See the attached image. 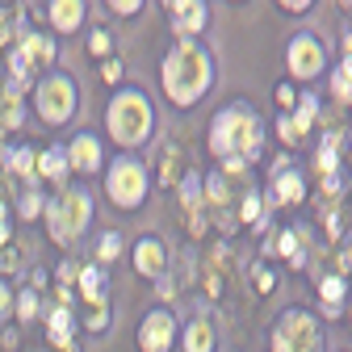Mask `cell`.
I'll list each match as a JSON object with an SVG mask.
<instances>
[{
    "label": "cell",
    "mask_w": 352,
    "mask_h": 352,
    "mask_svg": "<svg viewBox=\"0 0 352 352\" xmlns=\"http://www.w3.org/2000/svg\"><path fill=\"white\" fill-rule=\"evenodd\" d=\"M210 147L214 155H223L227 160V172H243L248 160L260 151V122L239 105V109H227V113H218L214 118V135H210Z\"/></svg>",
    "instance_id": "cell-1"
},
{
    "label": "cell",
    "mask_w": 352,
    "mask_h": 352,
    "mask_svg": "<svg viewBox=\"0 0 352 352\" xmlns=\"http://www.w3.org/2000/svg\"><path fill=\"white\" fill-rule=\"evenodd\" d=\"M210 84V59L201 47L193 42H181L168 59H164V88L176 105H193Z\"/></svg>",
    "instance_id": "cell-2"
},
{
    "label": "cell",
    "mask_w": 352,
    "mask_h": 352,
    "mask_svg": "<svg viewBox=\"0 0 352 352\" xmlns=\"http://www.w3.org/2000/svg\"><path fill=\"white\" fill-rule=\"evenodd\" d=\"M105 126L118 147H139L147 135H151V101L135 88H126L109 101V113H105Z\"/></svg>",
    "instance_id": "cell-3"
},
{
    "label": "cell",
    "mask_w": 352,
    "mask_h": 352,
    "mask_svg": "<svg viewBox=\"0 0 352 352\" xmlns=\"http://www.w3.org/2000/svg\"><path fill=\"white\" fill-rule=\"evenodd\" d=\"M42 214H47L51 239L63 243V248H72V243L80 239V231L88 227V218H93V201H88L84 189H67V193H59L55 201L42 206Z\"/></svg>",
    "instance_id": "cell-4"
},
{
    "label": "cell",
    "mask_w": 352,
    "mask_h": 352,
    "mask_svg": "<svg viewBox=\"0 0 352 352\" xmlns=\"http://www.w3.org/2000/svg\"><path fill=\"white\" fill-rule=\"evenodd\" d=\"M34 105H38V118L47 122V126H63L72 122L80 97H76V80L63 76V72H51V76H42L38 88H34Z\"/></svg>",
    "instance_id": "cell-5"
},
{
    "label": "cell",
    "mask_w": 352,
    "mask_h": 352,
    "mask_svg": "<svg viewBox=\"0 0 352 352\" xmlns=\"http://www.w3.org/2000/svg\"><path fill=\"white\" fill-rule=\"evenodd\" d=\"M105 189H109L113 206H122V210L143 206V193H147V172H143V164L139 160H118L109 168V176H105Z\"/></svg>",
    "instance_id": "cell-6"
},
{
    "label": "cell",
    "mask_w": 352,
    "mask_h": 352,
    "mask_svg": "<svg viewBox=\"0 0 352 352\" xmlns=\"http://www.w3.org/2000/svg\"><path fill=\"white\" fill-rule=\"evenodd\" d=\"M273 344H277V352H323V331L315 327L311 315L294 311V315H285L277 323V340Z\"/></svg>",
    "instance_id": "cell-7"
},
{
    "label": "cell",
    "mask_w": 352,
    "mask_h": 352,
    "mask_svg": "<svg viewBox=\"0 0 352 352\" xmlns=\"http://www.w3.org/2000/svg\"><path fill=\"white\" fill-rule=\"evenodd\" d=\"M319 67H323V47H319V42L311 34L294 38L289 42V72L302 76V80H311V76H319Z\"/></svg>",
    "instance_id": "cell-8"
},
{
    "label": "cell",
    "mask_w": 352,
    "mask_h": 352,
    "mask_svg": "<svg viewBox=\"0 0 352 352\" xmlns=\"http://www.w3.org/2000/svg\"><path fill=\"white\" fill-rule=\"evenodd\" d=\"M139 348H143V352H168V348H172V315H168V311H155V315L143 319Z\"/></svg>",
    "instance_id": "cell-9"
},
{
    "label": "cell",
    "mask_w": 352,
    "mask_h": 352,
    "mask_svg": "<svg viewBox=\"0 0 352 352\" xmlns=\"http://www.w3.org/2000/svg\"><path fill=\"white\" fill-rule=\"evenodd\" d=\"M67 168H76V172H97L105 160H101V143L93 139V135H76L72 143H67Z\"/></svg>",
    "instance_id": "cell-10"
},
{
    "label": "cell",
    "mask_w": 352,
    "mask_h": 352,
    "mask_svg": "<svg viewBox=\"0 0 352 352\" xmlns=\"http://www.w3.org/2000/svg\"><path fill=\"white\" fill-rule=\"evenodd\" d=\"M17 55L30 67H47V63H55V38H47V34H21Z\"/></svg>",
    "instance_id": "cell-11"
},
{
    "label": "cell",
    "mask_w": 352,
    "mask_h": 352,
    "mask_svg": "<svg viewBox=\"0 0 352 352\" xmlns=\"http://www.w3.org/2000/svg\"><path fill=\"white\" fill-rule=\"evenodd\" d=\"M172 25L176 34H197L206 25V5L201 0H172Z\"/></svg>",
    "instance_id": "cell-12"
},
{
    "label": "cell",
    "mask_w": 352,
    "mask_h": 352,
    "mask_svg": "<svg viewBox=\"0 0 352 352\" xmlns=\"http://www.w3.org/2000/svg\"><path fill=\"white\" fill-rule=\"evenodd\" d=\"M25 122V101H21V88H5L0 93V135H9V130H17Z\"/></svg>",
    "instance_id": "cell-13"
},
{
    "label": "cell",
    "mask_w": 352,
    "mask_h": 352,
    "mask_svg": "<svg viewBox=\"0 0 352 352\" xmlns=\"http://www.w3.org/2000/svg\"><path fill=\"white\" fill-rule=\"evenodd\" d=\"M84 21V0H51V25L59 34H76Z\"/></svg>",
    "instance_id": "cell-14"
},
{
    "label": "cell",
    "mask_w": 352,
    "mask_h": 352,
    "mask_svg": "<svg viewBox=\"0 0 352 352\" xmlns=\"http://www.w3.org/2000/svg\"><path fill=\"white\" fill-rule=\"evenodd\" d=\"M135 269L143 277L164 273V243L160 239H139V248H135Z\"/></svg>",
    "instance_id": "cell-15"
},
{
    "label": "cell",
    "mask_w": 352,
    "mask_h": 352,
    "mask_svg": "<svg viewBox=\"0 0 352 352\" xmlns=\"http://www.w3.org/2000/svg\"><path fill=\"white\" fill-rule=\"evenodd\" d=\"M185 164H189L185 147L181 143H168L164 155H160V185H176V181H181V172H185Z\"/></svg>",
    "instance_id": "cell-16"
},
{
    "label": "cell",
    "mask_w": 352,
    "mask_h": 352,
    "mask_svg": "<svg viewBox=\"0 0 352 352\" xmlns=\"http://www.w3.org/2000/svg\"><path fill=\"white\" fill-rule=\"evenodd\" d=\"M34 172L59 185V181H67V172H72V168H67V155H63L59 147H51V151H42V155L34 160Z\"/></svg>",
    "instance_id": "cell-17"
},
{
    "label": "cell",
    "mask_w": 352,
    "mask_h": 352,
    "mask_svg": "<svg viewBox=\"0 0 352 352\" xmlns=\"http://www.w3.org/2000/svg\"><path fill=\"white\" fill-rule=\"evenodd\" d=\"M72 306H55V311L47 315V336H51V344L55 348H67L72 344Z\"/></svg>",
    "instance_id": "cell-18"
},
{
    "label": "cell",
    "mask_w": 352,
    "mask_h": 352,
    "mask_svg": "<svg viewBox=\"0 0 352 352\" xmlns=\"http://www.w3.org/2000/svg\"><path fill=\"white\" fill-rule=\"evenodd\" d=\"M76 281H80V298H84V302L105 298V273H101V269H93V264H88V269H80V273H76Z\"/></svg>",
    "instance_id": "cell-19"
},
{
    "label": "cell",
    "mask_w": 352,
    "mask_h": 352,
    "mask_svg": "<svg viewBox=\"0 0 352 352\" xmlns=\"http://www.w3.org/2000/svg\"><path fill=\"white\" fill-rule=\"evenodd\" d=\"M273 193H277V201H302V176L298 172H277L273 176Z\"/></svg>",
    "instance_id": "cell-20"
},
{
    "label": "cell",
    "mask_w": 352,
    "mask_h": 352,
    "mask_svg": "<svg viewBox=\"0 0 352 352\" xmlns=\"http://www.w3.org/2000/svg\"><path fill=\"white\" fill-rule=\"evenodd\" d=\"M319 118V101L315 97H306L302 101V109L294 113V118H285L289 122V130H294V143H302V135H306V130H311V122Z\"/></svg>",
    "instance_id": "cell-21"
},
{
    "label": "cell",
    "mask_w": 352,
    "mask_h": 352,
    "mask_svg": "<svg viewBox=\"0 0 352 352\" xmlns=\"http://www.w3.org/2000/svg\"><path fill=\"white\" fill-rule=\"evenodd\" d=\"M5 160H9V172L13 176H25V181H30V176H38L34 172V160H38L34 147H13V151H5Z\"/></svg>",
    "instance_id": "cell-22"
},
{
    "label": "cell",
    "mask_w": 352,
    "mask_h": 352,
    "mask_svg": "<svg viewBox=\"0 0 352 352\" xmlns=\"http://www.w3.org/2000/svg\"><path fill=\"white\" fill-rule=\"evenodd\" d=\"M185 352H214V331H210V323H189V331H185Z\"/></svg>",
    "instance_id": "cell-23"
},
{
    "label": "cell",
    "mask_w": 352,
    "mask_h": 352,
    "mask_svg": "<svg viewBox=\"0 0 352 352\" xmlns=\"http://www.w3.org/2000/svg\"><path fill=\"white\" fill-rule=\"evenodd\" d=\"M84 315H88V331H105L109 327V302L105 298L84 302Z\"/></svg>",
    "instance_id": "cell-24"
},
{
    "label": "cell",
    "mask_w": 352,
    "mask_h": 352,
    "mask_svg": "<svg viewBox=\"0 0 352 352\" xmlns=\"http://www.w3.org/2000/svg\"><path fill=\"white\" fill-rule=\"evenodd\" d=\"M336 151H340V130H331V135L323 139V147H319V172L323 176H331L340 164H336Z\"/></svg>",
    "instance_id": "cell-25"
},
{
    "label": "cell",
    "mask_w": 352,
    "mask_h": 352,
    "mask_svg": "<svg viewBox=\"0 0 352 352\" xmlns=\"http://www.w3.org/2000/svg\"><path fill=\"white\" fill-rule=\"evenodd\" d=\"M42 206H47V201H42V193H34V189H30V193H25L21 201H17L21 218H38V214H42Z\"/></svg>",
    "instance_id": "cell-26"
},
{
    "label": "cell",
    "mask_w": 352,
    "mask_h": 352,
    "mask_svg": "<svg viewBox=\"0 0 352 352\" xmlns=\"http://www.w3.org/2000/svg\"><path fill=\"white\" fill-rule=\"evenodd\" d=\"M13 311L21 315V323H25V319H34V315H38V294H17Z\"/></svg>",
    "instance_id": "cell-27"
},
{
    "label": "cell",
    "mask_w": 352,
    "mask_h": 352,
    "mask_svg": "<svg viewBox=\"0 0 352 352\" xmlns=\"http://www.w3.org/2000/svg\"><path fill=\"white\" fill-rule=\"evenodd\" d=\"M319 289H323V298L336 306V302L344 298V277H323V285H319Z\"/></svg>",
    "instance_id": "cell-28"
},
{
    "label": "cell",
    "mask_w": 352,
    "mask_h": 352,
    "mask_svg": "<svg viewBox=\"0 0 352 352\" xmlns=\"http://www.w3.org/2000/svg\"><path fill=\"white\" fill-rule=\"evenodd\" d=\"M331 93H336L340 101H352V76L336 72V76H331Z\"/></svg>",
    "instance_id": "cell-29"
},
{
    "label": "cell",
    "mask_w": 352,
    "mask_h": 352,
    "mask_svg": "<svg viewBox=\"0 0 352 352\" xmlns=\"http://www.w3.org/2000/svg\"><path fill=\"white\" fill-rule=\"evenodd\" d=\"M13 269H21V256H17V248H0V273H13Z\"/></svg>",
    "instance_id": "cell-30"
},
{
    "label": "cell",
    "mask_w": 352,
    "mask_h": 352,
    "mask_svg": "<svg viewBox=\"0 0 352 352\" xmlns=\"http://www.w3.org/2000/svg\"><path fill=\"white\" fill-rule=\"evenodd\" d=\"M88 51H93V55H105V51H109V34H105V30H93V34H88Z\"/></svg>",
    "instance_id": "cell-31"
},
{
    "label": "cell",
    "mask_w": 352,
    "mask_h": 352,
    "mask_svg": "<svg viewBox=\"0 0 352 352\" xmlns=\"http://www.w3.org/2000/svg\"><path fill=\"white\" fill-rule=\"evenodd\" d=\"M118 252H122V239H118V235H105V239H101V248H97V256H101V260H113Z\"/></svg>",
    "instance_id": "cell-32"
},
{
    "label": "cell",
    "mask_w": 352,
    "mask_h": 352,
    "mask_svg": "<svg viewBox=\"0 0 352 352\" xmlns=\"http://www.w3.org/2000/svg\"><path fill=\"white\" fill-rule=\"evenodd\" d=\"M243 218H248V223H260V218H264V206H260V197H256V193L243 201Z\"/></svg>",
    "instance_id": "cell-33"
},
{
    "label": "cell",
    "mask_w": 352,
    "mask_h": 352,
    "mask_svg": "<svg viewBox=\"0 0 352 352\" xmlns=\"http://www.w3.org/2000/svg\"><path fill=\"white\" fill-rule=\"evenodd\" d=\"M13 315V289L5 285V281H0V323H5Z\"/></svg>",
    "instance_id": "cell-34"
},
{
    "label": "cell",
    "mask_w": 352,
    "mask_h": 352,
    "mask_svg": "<svg viewBox=\"0 0 352 352\" xmlns=\"http://www.w3.org/2000/svg\"><path fill=\"white\" fill-rule=\"evenodd\" d=\"M109 9L122 13V17H130V13H139V9H143V0H109Z\"/></svg>",
    "instance_id": "cell-35"
},
{
    "label": "cell",
    "mask_w": 352,
    "mask_h": 352,
    "mask_svg": "<svg viewBox=\"0 0 352 352\" xmlns=\"http://www.w3.org/2000/svg\"><path fill=\"white\" fill-rule=\"evenodd\" d=\"M13 13H5V9H0V47H5V42H13Z\"/></svg>",
    "instance_id": "cell-36"
},
{
    "label": "cell",
    "mask_w": 352,
    "mask_h": 352,
    "mask_svg": "<svg viewBox=\"0 0 352 352\" xmlns=\"http://www.w3.org/2000/svg\"><path fill=\"white\" fill-rule=\"evenodd\" d=\"M9 239H13V231H9V206L0 201V248H5Z\"/></svg>",
    "instance_id": "cell-37"
},
{
    "label": "cell",
    "mask_w": 352,
    "mask_h": 352,
    "mask_svg": "<svg viewBox=\"0 0 352 352\" xmlns=\"http://www.w3.org/2000/svg\"><path fill=\"white\" fill-rule=\"evenodd\" d=\"M289 260H298V235H281V243H277Z\"/></svg>",
    "instance_id": "cell-38"
},
{
    "label": "cell",
    "mask_w": 352,
    "mask_h": 352,
    "mask_svg": "<svg viewBox=\"0 0 352 352\" xmlns=\"http://www.w3.org/2000/svg\"><path fill=\"white\" fill-rule=\"evenodd\" d=\"M101 76H105L109 84H118V80H122V63H113V59H109V63L101 67Z\"/></svg>",
    "instance_id": "cell-39"
},
{
    "label": "cell",
    "mask_w": 352,
    "mask_h": 352,
    "mask_svg": "<svg viewBox=\"0 0 352 352\" xmlns=\"http://www.w3.org/2000/svg\"><path fill=\"white\" fill-rule=\"evenodd\" d=\"M294 97H298V93H294L289 84H281V88H277V101H281V105H294Z\"/></svg>",
    "instance_id": "cell-40"
},
{
    "label": "cell",
    "mask_w": 352,
    "mask_h": 352,
    "mask_svg": "<svg viewBox=\"0 0 352 352\" xmlns=\"http://www.w3.org/2000/svg\"><path fill=\"white\" fill-rule=\"evenodd\" d=\"M281 5H285V9H294V13H302L306 5H311V0H281Z\"/></svg>",
    "instance_id": "cell-41"
},
{
    "label": "cell",
    "mask_w": 352,
    "mask_h": 352,
    "mask_svg": "<svg viewBox=\"0 0 352 352\" xmlns=\"http://www.w3.org/2000/svg\"><path fill=\"white\" fill-rule=\"evenodd\" d=\"M344 269H352V248H348V252H344Z\"/></svg>",
    "instance_id": "cell-42"
},
{
    "label": "cell",
    "mask_w": 352,
    "mask_h": 352,
    "mask_svg": "<svg viewBox=\"0 0 352 352\" xmlns=\"http://www.w3.org/2000/svg\"><path fill=\"white\" fill-rule=\"evenodd\" d=\"M0 93H5V88H0Z\"/></svg>",
    "instance_id": "cell-43"
},
{
    "label": "cell",
    "mask_w": 352,
    "mask_h": 352,
    "mask_svg": "<svg viewBox=\"0 0 352 352\" xmlns=\"http://www.w3.org/2000/svg\"><path fill=\"white\" fill-rule=\"evenodd\" d=\"M168 5H172V0H168Z\"/></svg>",
    "instance_id": "cell-44"
}]
</instances>
